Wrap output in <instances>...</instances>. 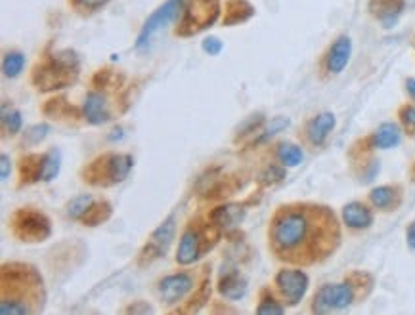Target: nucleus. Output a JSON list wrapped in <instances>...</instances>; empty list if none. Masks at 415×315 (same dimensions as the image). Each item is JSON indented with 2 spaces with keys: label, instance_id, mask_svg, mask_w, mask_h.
<instances>
[{
  "label": "nucleus",
  "instance_id": "1",
  "mask_svg": "<svg viewBox=\"0 0 415 315\" xmlns=\"http://www.w3.org/2000/svg\"><path fill=\"white\" fill-rule=\"evenodd\" d=\"M341 228L323 205L293 203L279 207L270 224V247L279 260L297 265L323 262L339 249Z\"/></svg>",
  "mask_w": 415,
  "mask_h": 315
},
{
  "label": "nucleus",
  "instance_id": "2",
  "mask_svg": "<svg viewBox=\"0 0 415 315\" xmlns=\"http://www.w3.org/2000/svg\"><path fill=\"white\" fill-rule=\"evenodd\" d=\"M77 71H79L77 56L69 50L59 52L46 64L36 65L35 73H33V85L44 92L59 90L77 79Z\"/></svg>",
  "mask_w": 415,
  "mask_h": 315
},
{
  "label": "nucleus",
  "instance_id": "3",
  "mask_svg": "<svg viewBox=\"0 0 415 315\" xmlns=\"http://www.w3.org/2000/svg\"><path fill=\"white\" fill-rule=\"evenodd\" d=\"M356 300V291L349 279L344 283H328L316 291L312 298V312L314 314H330L337 309H344Z\"/></svg>",
  "mask_w": 415,
  "mask_h": 315
},
{
  "label": "nucleus",
  "instance_id": "4",
  "mask_svg": "<svg viewBox=\"0 0 415 315\" xmlns=\"http://www.w3.org/2000/svg\"><path fill=\"white\" fill-rule=\"evenodd\" d=\"M12 231L25 243H38L50 237V222L43 212L33 208H20L12 216Z\"/></svg>",
  "mask_w": 415,
  "mask_h": 315
},
{
  "label": "nucleus",
  "instance_id": "5",
  "mask_svg": "<svg viewBox=\"0 0 415 315\" xmlns=\"http://www.w3.org/2000/svg\"><path fill=\"white\" fill-rule=\"evenodd\" d=\"M220 12L218 0H192L190 6L184 10V20L180 25V35H194L197 31H203L209 25H213Z\"/></svg>",
  "mask_w": 415,
  "mask_h": 315
},
{
  "label": "nucleus",
  "instance_id": "6",
  "mask_svg": "<svg viewBox=\"0 0 415 315\" xmlns=\"http://www.w3.org/2000/svg\"><path fill=\"white\" fill-rule=\"evenodd\" d=\"M182 8H184V0H167L165 4L159 8L157 12H153V14L150 15V20L143 23L142 31H140V35H138L136 50L148 48L151 38L157 35L159 31H163L167 25H171V23L176 20V15L182 12Z\"/></svg>",
  "mask_w": 415,
  "mask_h": 315
},
{
  "label": "nucleus",
  "instance_id": "7",
  "mask_svg": "<svg viewBox=\"0 0 415 315\" xmlns=\"http://www.w3.org/2000/svg\"><path fill=\"white\" fill-rule=\"evenodd\" d=\"M276 286L289 306H297L307 294L308 275L301 270H281L276 275Z\"/></svg>",
  "mask_w": 415,
  "mask_h": 315
},
{
  "label": "nucleus",
  "instance_id": "8",
  "mask_svg": "<svg viewBox=\"0 0 415 315\" xmlns=\"http://www.w3.org/2000/svg\"><path fill=\"white\" fill-rule=\"evenodd\" d=\"M335 115L330 111H323L312 117L302 129V138L307 140L312 147H322L325 140L330 138L331 130L335 129Z\"/></svg>",
  "mask_w": 415,
  "mask_h": 315
},
{
  "label": "nucleus",
  "instance_id": "9",
  "mask_svg": "<svg viewBox=\"0 0 415 315\" xmlns=\"http://www.w3.org/2000/svg\"><path fill=\"white\" fill-rule=\"evenodd\" d=\"M194 286V279L188 273H176V275H169L159 283V296L161 300L167 304H174V302L182 300Z\"/></svg>",
  "mask_w": 415,
  "mask_h": 315
},
{
  "label": "nucleus",
  "instance_id": "10",
  "mask_svg": "<svg viewBox=\"0 0 415 315\" xmlns=\"http://www.w3.org/2000/svg\"><path fill=\"white\" fill-rule=\"evenodd\" d=\"M352 54V43L346 35H341L335 43L331 44L330 50L323 57V69L330 75H339L343 71Z\"/></svg>",
  "mask_w": 415,
  "mask_h": 315
},
{
  "label": "nucleus",
  "instance_id": "11",
  "mask_svg": "<svg viewBox=\"0 0 415 315\" xmlns=\"http://www.w3.org/2000/svg\"><path fill=\"white\" fill-rule=\"evenodd\" d=\"M174 226H176V218L169 216L165 222L151 233V239L146 247V251H143V256L150 254V258H157L161 254H165L167 249L171 247L172 237H174V229H176Z\"/></svg>",
  "mask_w": 415,
  "mask_h": 315
},
{
  "label": "nucleus",
  "instance_id": "12",
  "mask_svg": "<svg viewBox=\"0 0 415 315\" xmlns=\"http://www.w3.org/2000/svg\"><path fill=\"white\" fill-rule=\"evenodd\" d=\"M104 163V184H119L129 176L132 168V157L130 155H106L101 157Z\"/></svg>",
  "mask_w": 415,
  "mask_h": 315
},
{
  "label": "nucleus",
  "instance_id": "13",
  "mask_svg": "<svg viewBox=\"0 0 415 315\" xmlns=\"http://www.w3.org/2000/svg\"><path fill=\"white\" fill-rule=\"evenodd\" d=\"M370 203L377 210L393 212L400 207L402 189L398 186H379L370 191Z\"/></svg>",
  "mask_w": 415,
  "mask_h": 315
},
{
  "label": "nucleus",
  "instance_id": "14",
  "mask_svg": "<svg viewBox=\"0 0 415 315\" xmlns=\"http://www.w3.org/2000/svg\"><path fill=\"white\" fill-rule=\"evenodd\" d=\"M343 222L351 229H367L373 224V212L364 203L352 200L343 207Z\"/></svg>",
  "mask_w": 415,
  "mask_h": 315
},
{
  "label": "nucleus",
  "instance_id": "15",
  "mask_svg": "<svg viewBox=\"0 0 415 315\" xmlns=\"http://www.w3.org/2000/svg\"><path fill=\"white\" fill-rule=\"evenodd\" d=\"M201 254V237L195 229H186L184 235L180 239L178 254H176V262L182 265L194 264L195 260Z\"/></svg>",
  "mask_w": 415,
  "mask_h": 315
},
{
  "label": "nucleus",
  "instance_id": "16",
  "mask_svg": "<svg viewBox=\"0 0 415 315\" xmlns=\"http://www.w3.org/2000/svg\"><path fill=\"white\" fill-rule=\"evenodd\" d=\"M404 10V0H370V12L387 27H391Z\"/></svg>",
  "mask_w": 415,
  "mask_h": 315
},
{
  "label": "nucleus",
  "instance_id": "17",
  "mask_svg": "<svg viewBox=\"0 0 415 315\" xmlns=\"http://www.w3.org/2000/svg\"><path fill=\"white\" fill-rule=\"evenodd\" d=\"M367 143L375 149H391L400 143V129L394 122H383L379 129L375 130Z\"/></svg>",
  "mask_w": 415,
  "mask_h": 315
},
{
  "label": "nucleus",
  "instance_id": "18",
  "mask_svg": "<svg viewBox=\"0 0 415 315\" xmlns=\"http://www.w3.org/2000/svg\"><path fill=\"white\" fill-rule=\"evenodd\" d=\"M85 117L90 124H104L109 121V109L106 98L98 92L86 96L85 101Z\"/></svg>",
  "mask_w": 415,
  "mask_h": 315
},
{
  "label": "nucleus",
  "instance_id": "19",
  "mask_svg": "<svg viewBox=\"0 0 415 315\" xmlns=\"http://www.w3.org/2000/svg\"><path fill=\"white\" fill-rule=\"evenodd\" d=\"M245 218V208L241 205H226V207L216 208L211 214V220L218 228H234L239 226Z\"/></svg>",
  "mask_w": 415,
  "mask_h": 315
},
{
  "label": "nucleus",
  "instance_id": "20",
  "mask_svg": "<svg viewBox=\"0 0 415 315\" xmlns=\"http://www.w3.org/2000/svg\"><path fill=\"white\" fill-rule=\"evenodd\" d=\"M222 296H226L230 300H237L241 298L247 291V283L237 272H228L226 275H222L220 283H218Z\"/></svg>",
  "mask_w": 415,
  "mask_h": 315
},
{
  "label": "nucleus",
  "instance_id": "21",
  "mask_svg": "<svg viewBox=\"0 0 415 315\" xmlns=\"http://www.w3.org/2000/svg\"><path fill=\"white\" fill-rule=\"evenodd\" d=\"M255 14V8L245 0H230L226 6V20L224 25H234V23L247 22L251 15Z\"/></svg>",
  "mask_w": 415,
  "mask_h": 315
},
{
  "label": "nucleus",
  "instance_id": "22",
  "mask_svg": "<svg viewBox=\"0 0 415 315\" xmlns=\"http://www.w3.org/2000/svg\"><path fill=\"white\" fill-rule=\"evenodd\" d=\"M278 161L283 166H297L302 161V149L291 142H281L276 149Z\"/></svg>",
  "mask_w": 415,
  "mask_h": 315
},
{
  "label": "nucleus",
  "instance_id": "23",
  "mask_svg": "<svg viewBox=\"0 0 415 315\" xmlns=\"http://www.w3.org/2000/svg\"><path fill=\"white\" fill-rule=\"evenodd\" d=\"M111 216V205L109 203H94L92 207L88 208V212L83 216V224L85 226H98V224L106 222Z\"/></svg>",
  "mask_w": 415,
  "mask_h": 315
},
{
  "label": "nucleus",
  "instance_id": "24",
  "mask_svg": "<svg viewBox=\"0 0 415 315\" xmlns=\"http://www.w3.org/2000/svg\"><path fill=\"white\" fill-rule=\"evenodd\" d=\"M57 172H59V153L56 149L44 153L41 159V180L50 182L52 178H56Z\"/></svg>",
  "mask_w": 415,
  "mask_h": 315
},
{
  "label": "nucleus",
  "instance_id": "25",
  "mask_svg": "<svg viewBox=\"0 0 415 315\" xmlns=\"http://www.w3.org/2000/svg\"><path fill=\"white\" fill-rule=\"evenodd\" d=\"M94 205V199L90 195H79L67 203V216L73 220H83V216L88 212V208Z\"/></svg>",
  "mask_w": 415,
  "mask_h": 315
},
{
  "label": "nucleus",
  "instance_id": "26",
  "mask_svg": "<svg viewBox=\"0 0 415 315\" xmlns=\"http://www.w3.org/2000/svg\"><path fill=\"white\" fill-rule=\"evenodd\" d=\"M25 67V56L20 54V52H10L4 56V61H2V71L6 75L8 79H14L17 77L20 73L23 71Z\"/></svg>",
  "mask_w": 415,
  "mask_h": 315
},
{
  "label": "nucleus",
  "instance_id": "27",
  "mask_svg": "<svg viewBox=\"0 0 415 315\" xmlns=\"http://www.w3.org/2000/svg\"><path fill=\"white\" fill-rule=\"evenodd\" d=\"M41 155H27L22 161V180L23 182H36L41 180Z\"/></svg>",
  "mask_w": 415,
  "mask_h": 315
},
{
  "label": "nucleus",
  "instance_id": "28",
  "mask_svg": "<svg viewBox=\"0 0 415 315\" xmlns=\"http://www.w3.org/2000/svg\"><path fill=\"white\" fill-rule=\"evenodd\" d=\"M398 121L408 136H415V105L406 103L398 109Z\"/></svg>",
  "mask_w": 415,
  "mask_h": 315
},
{
  "label": "nucleus",
  "instance_id": "29",
  "mask_svg": "<svg viewBox=\"0 0 415 315\" xmlns=\"http://www.w3.org/2000/svg\"><path fill=\"white\" fill-rule=\"evenodd\" d=\"M2 124H4V130H6L8 134H17L20 129H22V113H20L17 109L8 113L6 109H4V113H2Z\"/></svg>",
  "mask_w": 415,
  "mask_h": 315
},
{
  "label": "nucleus",
  "instance_id": "30",
  "mask_svg": "<svg viewBox=\"0 0 415 315\" xmlns=\"http://www.w3.org/2000/svg\"><path fill=\"white\" fill-rule=\"evenodd\" d=\"M283 312H286V308H283V306H281L274 296H266V298H262V302L258 304V308H257V314L260 315H268V314L281 315Z\"/></svg>",
  "mask_w": 415,
  "mask_h": 315
},
{
  "label": "nucleus",
  "instance_id": "31",
  "mask_svg": "<svg viewBox=\"0 0 415 315\" xmlns=\"http://www.w3.org/2000/svg\"><path fill=\"white\" fill-rule=\"evenodd\" d=\"M46 132H48V126H46V124H36V126H33V129L25 134V140H27V143L41 142V140L46 136Z\"/></svg>",
  "mask_w": 415,
  "mask_h": 315
},
{
  "label": "nucleus",
  "instance_id": "32",
  "mask_svg": "<svg viewBox=\"0 0 415 315\" xmlns=\"http://www.w3.org/2000/svg\"><path fill=\"white\" fill-rule=\"evenodd\" d=\"M281 178H283V168H279V166L276 165L268 166L265 170V174L260 176V180L266 182V184H268V182H279Z\"/></svg>",
  "mask_w": 415,
  "mask_h": 315
},
{
  "label": "nucleus",
  "instance_id": "33",
  "mask_svg": "<svg viewBox=\"0 0 415 315\" xmlns=\"http://www.w3.org/2000/svg\"><path fill=\"white\" fill-rule=\"evenodd\" d=\"M203 50L211 54V56H216V54H220L222 50V43L216 38V36H209L203 41Z\"/></svg>",
  "mask_w": 415,
  "mask_h": 315
},
{
  "label": "nucleus",
  "instance_id": "34",
  "mask_svg": "<svg viewBox=\"0 0 415 315\" xmlns=\"http://www.w3.org/2000/svg\"><path fill=\"white\" fill-rule=\"evenodd\" d=\"M106 2H109V0H75V4L85 8V10H96V8L104 6Z\"/></svg>",
  "mask_w": 415,
  "mask_h": 315
},
{
  "label": "nucleus",
  "instance_id": "35",
  "mask_svg": "<svg viewBox=\"0 0 415 315\" xmlns=\"http://www.w3.org/2000/svg\"><path fill=\"white\" fill-rule=\"evenodd\" d=\"M406 239H408V247L415 251V222H412L406 229Z\"/></svg>",
  "mask_w": 415,
  "mask_h": 315
},
{
  "label": "nucleus",
  "instance_id": "36",
  "mask_svg": "<svg viewBox=\"0 0 415 315\" xmlns=\"http://www.w3.org/2000/svg\"><path fill=\"white\" fill-rule=\"evenodd\" d=\"M0 161H2V182H6L8 176H10V157L6 153H2Z\"/></svg>",
  "mask_w": 415,
  "mask_h": 315
},
{
  "label": "nucleus",
  "instance_id": "37",
  "mask_svg": "<svg viewBox=\"0 0 415 315\" xmlns=\"http://www.w3.org/2000/svg\"><path fill=\"white\" fill-rule=\"evenodd\" d=\"M406 92L412 100H415V79L406 80Z\"/></svg>",
  "mask_w": 415,
  "mask_h": 315
},
{
  "label": "nucleus",
  "instance_id": "38",
  "mask_svg": "<svg viewBox=\"0 0 415 315\" xmlns=\"http://www.w3.org/2000/svg\"><path fill=\"white\" fill-rule=\"evenodd\" d=\"M412 178L415 180V163H414V166H412Z\"/></svg>",
  "mask_w": 415,
  "mask_h": 315
}]
</instances>
